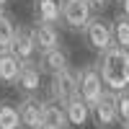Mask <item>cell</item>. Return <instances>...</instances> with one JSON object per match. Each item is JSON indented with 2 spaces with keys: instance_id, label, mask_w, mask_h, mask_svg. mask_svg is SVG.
Segmentation results:
<instances>
[{
  "instance_id": "6da1fadb",
  "label": "cell",
  "mask_w": 129,
  "mask_h": 129,
  "mask_svg": "<svg viewBox=\"0 0 129 129\" xmlns=\"http://www.w3.org/2000/svg\"><path fill=\"white\" fill-rule=\"evenodd\" d=\"M101 80L109 93H126L129 90V52L121 47H111L106 54L98 57Z\"/></svg>"
},
{
  "instance_id": "7a4b0ae2",
  "label": "cell",
  "mask_w": 129,
  "mask_h": 129,
  "mask_svg": "<svg viewBox=\"0 0 129 129\" xmlns=\"http://www.w3.org/2000/svg\"><path fill=\"white\" fill-rule=\"evenodd\" d=\"M93 5L90 0H62V16H59V23L72 31V34H83L85 26L93 21Z\"/></svg>"
},
{
  "instance_id": "3957f363",
  "label": "cell",
  "mask_w": 129,
  "mask_h": 129,
  "mask_svg": "<svg viewBox=\"0 0 129 129\" xmlns=\"http://www.w3.org/2000/svg\"><path fill=\"white\" fill-rule=\"evenodd\" d=\"M106 93H109V90H106V85H103V80H101L98 62L83 64V67H80V80H78V95H80L88 106H95Z\"/></svg>"
},
{
  "instance_id": "277c9868",
  "label": "cell",
  "mask_w": 129,
  "mask_h": 129,
  "mask_svg": "<svg viewBox=\"0 0 129 129\" xmlns=\"http://www.w3.org/2000/svg\"><path fill=\"white\" fill-rule=\"evenodd\" d=\"M78 80H80V67L75 70L72 64H70L67 70L52 75V78H49V85H47L49 98L64 106V103L72 98V95H78Z\"/></svg>"
},
{
  "instance_id": "5b68a950",
  "label": "cell",
  "mask_w": 129,
  "mask_h": 129,
  "mask_svg": "<svg viewBox=\"0 0 129 129\" xmlns=\"http://www.w3.org/2000/svg\"><path fill=\"white\" fill-rule=\"evenodd\" d=\"M83 39H85V44H88V49L98 52V57H101V54H106V52L114 47V28H111V23L106 18L93 16V21L83 31Z\"/></svg>"
},
{
  "instance_id": "8992f818",
  "label": "cell",
  "mask_w": 129,
  "mask_h": 129,
  "mask_svg": "<svg viewBox=\"0 0 129 129\" xmlns=\"http://www.w3.org/2000/svg\"><path fill=\"white\" fill-rule=\"evenodd\" d=\"M10 54H13L18 62H23V64H31L34 57L39 54V52H36L34 34H31L28 26H18V28H16V39H13V47H10Z\"/></svg>"
},
{
  "instance_id": "52a82bcc",
  "label": "cell",
  "mask_w": 129,
  "mask_h": 129,
  "mask_svg": "<svg viewBox=\"0 0 129 129\" xmlns=\"http://www.w3.org/2000/svg\"><path fill=\"white\" fill-rule=\"evenodd\" d=\"M31 34H34V41H36V52H39V54L62 47V34H59V28H57L54 23H34V26H31Z\"/></svg>"
},
{
  "instance_id": "ba28073f",
  "label": "cell",
  "mask_w": 129,
  "mask_h": 129,
  "mask_svg": "<svg viewBox=\"0 0 129 129\" xmlns=\"http://www.w3.org/2000/svg\"><path fill=\"white\" fill-rule=\"evenodd\" d=\"M18 114H21V129H39L44 124V111H41V98L31 95V98L18 101Z\"/></svg>"
},
{
  "instance_id": "9c48e42d",
  "label": "cell",
  "mask_w": 129,
  "mask_h": 129,
  "mask_svg": "<svg viewBox=\"0 0 129 129\" xmlns=\"http://www.w3.org/2000/svg\"><path fill=\"white\" fill-rule=\"evenodd\" d=\"M90 121L98 129H111L116 121H119L116 106H114V93H106L95 106H90Z\"/></svg>"
},
{
  "instance_id": "30bf717a",
  "label": "cell",
  "mask_w": 129,
  "mask_h": 129,
  "mask_svg": "<svg viewBox=\"0 0 129 129\" xmlns=\"http://www.w3.org/2000/svg\"><path fill=\"white\" fill-rule=\"evenodd\" d=\"M16 90L21 98H31V95H39L41 90V70L36 62L31 64H23V70H21V78L16 83Z\"/></svg>"
},
{
  "instance_id": "8fae6325",
  "label": "cell",
  "mask_w": 129,
  "mask_h": 129,
  "mask_svg": "<svg viewBox=\"0 0 129 129\" xmlns=\"http://www.w3.org/2000/svg\"><path fill=\"white\" fill-rule=\"evenodd\" d=\"M36 64H39L41 75H49V78H52V75H57V72H62V70L70 67V52L64 49V47L52 49V52H44V54H39Z\"/></svg>"
},
{
  "instance_id": "7c38bea8",
  "label": "cell",
  "mask_w": 129,
  "mask_h": 129,
  "mask_svg": "<svg viewBox=\"0 0 129 129\" xmlns=\"http://www.w3.org/2000/svg\"><path fill=\"white\" fill-rule=\"evenodd\" d=\"M31 13H34L36 23H59L62 16V0H34L31 3Z\"/></svg>"
},
{
  "instance_id": "4fadbf2b",
  "label": "cell",
  "mask_w": 129,
  "mask_h": 129,
  "mask_svg": "<svg viewBox=\"0 0 129 129\" xmlns=\"http://www.w3.org/2000/svg\"><path fill=\"white\" fill-rule=\"evenodd\" d=\"M64 111H67V121L72 129H83L90 121V106L85 103L80 95H72V98L64 103Z\"/></svg>"
},
{
  "instance_id": "5bb4252c",
  "label": "cell",
  "mask_w": 129,
  "mask_h": 129,
  "mask_svg": "<svg viewBox=\"0 0 129 129\" xmlns=\"http://www.w3.org/2000/svg\"><path fill=\"white\" fill-rule=\"evenodd\" d=\"M23 70V62H18L10 52H0V85H16Z\"/></svg>"
},
{
  "instance_id": "9a60e30c",
  "label": "cell",
  "mask_w": 129,
  "mask_h": 129,
  "mask_svg": "<svg viewBox=\"0 0 129 129\" xmlns=\"http://www.w3.org/2000/svg\"><path fill=\"white\" fill-rule=\"evenodd\" d=\"M41 111H44V124L54 126V129H67L70 121H67V111H64V106L57 103V101H41Z\"/></svg>"
},
{
  "instance_id": "2e32d148",
  "label": "cell",
  "mask_w": 129,
  "mask_h": 129,
  "mask_svg": "<svg viewBox=\"0 0 129 129\" xmlns=\"http://www.w3.org/2000/svg\"><path fill=\"white\" fill-rule=\"evenodd\" d=\"M0 129H21V114L18 103L0 98Z\"/></svg>"
},
{
  "instance_id": "e0dca14e",
  "label": "cell",
  "mask_w": 129,
  "mask_h": 129,
  "mask_svg": "<svg viewBox=\"0 0 129 129\" xmlns=\"http://www.w3.org/2000/svg\"><path fill=\"white\" fill-rule=\"evenodd\" d=\"M111 28H114V47H121V49L129 52V18H124L121 13H116Z\"/></svg>"
},
{
  "instance_id": "ac0fdd59",
  "label": "cell",
  "mask_w": 129,
  "mask_h": 129,
  "mask_svg": "<svg viewBox=\"0 0 129 129\" xmlns=\"http://www.w3.org/2000/svg\"><path fill=\"white\" fill-rule=\"evenodd\" d=\"M16 23L13 18H10L8 13H3V18H0V52H10V47H13V39H16Z\"/></svg>"
},
{
  "instance_id": "d6986e66",
  "label": "cell",
  "mask_w": 129,
  "mask_h": 129,
  "mask_svg": "<svg viewBox=\"0 0 129 129\" xmlns=\"http://www.w3.org/2000/svg\"><path fill=\"white\" fill-rule=\"evenodd\" d=\"M114 106H116V116H119L121 126L129 124V90L126 93H114Z\"/></svg>"
},
{
  "instance_id": "ffe728a7",
  "label": "cell",
  "mask_w": 129,
  "mask_h": 129,
  "mask_svg": "<svg viewBox=\"0 0 129 129\" xmlns=\"http://www.w3.org/2000/svg\"><path fill=\"white\" fill-rule=\"evenodd\" d=\"M111 0H90V5H93V10H103L106 5H109Z\"/></svg>"
},
{
  "instance_id": "44dd1931",
  "label": "cell",
  "mask_w": 129,
  "mask_h": 129,
  "mask_svg": "<svg viewBox=\"0 0 129 129\" xmlns=\"http://www.w3.org/2000/svg\"><path fill=\"white\" fill-rule=\"evenodd\" d=\"M119 13L124 18H129V0H121V10H119Z\"/></svg>"
},
{
  "instance_id": "7402d4cb",
  "label": "cell",
  "mask_w": 129,
  "mask_h": 129,
  "mask_svg": "<svg viewBox=\"0 0 129 129\" xmlns=\"http://www.w3.org/2000/svg\"><path fill=\"white\" fill-rule=\"evenodd\" d=\"M8 3H10V0H0V8H5V5H8Z\"/></svg>"
},
{
  "instance_id": "603a6c76",
  "label": "cell",
  "mask_w": 129,
  "mask_h": 129,
  "mask_svg": "<svg viewBox=\"0 0 129 129\" xmlns=\"http://www.w3.org/2000/svg\"><path fill=\"white\" fill-rule=\"evenodd\" d=\"M39 129H54V126H49V124H41V126H39Z\"/></svg>"
},
{
  "instance_id": "cb8c5ba5",
  "label": "cell",
  "mask_w": 129,
  "mask_h": 129,
  "mask_svg": "<svg viewBox=\"0 0 129 129\" xmlns=\"http://www.w3.org/2000/svg\"><path fill=\"white\" fill-rule=\"evenodd\" d=\"M3 13H5V10H3V8H0V18H3Z\"/></svg>"
},
{
  "instance_id": "d4e9b609",
  "label": "cell",
  "mask_w": 129,
  "mask_h": 129,
  "mask_svg": "<svg viewBox=\"0 0 129 129\" xmlns=\"http://www.w3.org/2000/svg\"><path fill=\"white\" fill-rule=\"evenodd\" d=\"M121 129H129V124H126V126H121Z\"/></svg>"
}]
</instances>
